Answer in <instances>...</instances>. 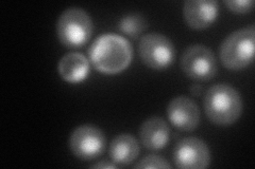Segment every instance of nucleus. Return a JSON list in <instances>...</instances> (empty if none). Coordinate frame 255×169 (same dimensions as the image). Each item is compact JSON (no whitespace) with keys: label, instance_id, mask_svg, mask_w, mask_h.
<instances>
[{"label":"nucleus","instance_id":"f03ea898","mask_svg":"<svg viewBox=\"0 0 255 169\" xmlns=\"http://www.w3.org/2000/svg\"><path fill=\"white\" fill-rule=\"evenodd\" d=\"M205 114L218 126L234 124L243 112V100L239 92L229 84H216L206 91L203 99Z\"/></svg>","mask_w":255,"mask_h":169},{"label":"nucleus","instance_id":"4468645a","mask_svg":"<svg viewBox=\"0 0 255 169\" xmlns=\"http://www.w3.org/2000/svg\"><path fill=\"white\" fill-rule=\"evenodd\" d=\"M148 27L145 16L138 13L128 14L119 20L118 28L124 33L133 38L138 37Z\"/></svg>","mask_w":255,"mask_h":169},{"label":"nucleus","instance_id":"f257e3e1","mask_svg":"<svg viewBox=\"0 0 255 169\" xmlns=\"http://www.w3.org/2000/svg\"><path fill=\"white\" fill-rule=\"evenodd\" d=\"M93 66L106 74H116L129 67L133 49L129 40L116 34L97 37L90 48Z\"/></svg>","mask_w":255,"mask_h":169},{"label":"nucleus","instance_id":"1a4fd4ad","mask_svg":"<svg viewBox=\"0 0 255 169\" xmlns=\"http://www.w3.org/2000/svg\"><path fill=\"white\" fill-rule=\"evenodd\" d=\"M167 116L181 131H193L200 123V110L187 96H178L171 100L167 107Z\"/></svg>","mask_w":255,"mask_h":169},{"label":"nucleus","instance_id":"f3484780","mask_svg":"<svg viewBox=\"0 0 255 169\" xmlns=\"http://www.w3.org/2000/svg\"><path fill=\"white\" fill-rule=\"evenodd\" d=\"M92 168H116V164L111 163L107 160H103L101 162L92 165Z\"/></svg>","mask_w":255,"mask_h":169},{"label":"nucleus","instance_id":"f8f14e48","mask_svg":"<svg viewBox=\"0 0 255 169\" xmlns=\"http://www.w3.org/2000/svg\"><path fill=\"white\" fill-rule=\"evenodd\" d=\"M58 71L67 83H81L90 73V62L82 53L69 52L60 59Z\"/></svg>","mask_w":255,"mask_h":169},{"label":"nucleus","instance_id":"423d86ee","mask_svg":"<svg viewBox=\"0 0 255 169\" xmlns=\"http://www.w3.org/2000/svg\"><path fill=\"white\" fill-rule=\"evenodd\" d=\"M181 68L186 76L199 82L211 80L218 70L213 51L203 45L190 46L183 52Z\"/></svg>","mask_w":255,"mask_h":169},{"label":"nucleus","instance_id":"39448f33","mask_svg":"<svg viewBox=\"0 0 255 169\" xmlns=\"http://www.w3.org/2000/svg\"><path fill=\"white\" fill-rule=\"evenodd\" d=\"M138 54L148 68L163 70L169 67L174 59V47L171 40L161 33L143 35L138 44Z\"/></svg>","mask_w":255,"mask_h":169},{"label":"nucleus","instance_id":"9b49d317","mask_svg":"<svg viewBox=\"0 0 255 169\" xmlns=\"http://www.w3.org/2000/svg\"><path fill=\"white\" fill-rule=\"evenodd\" d=\"M139 138L147 149L159 150L166 146L170 139V128L161 117H149L140 126Z\"/></svg>","mask_w":255,"mask_h":169},{"label":"nucleus","instance_id":"a211bd4d","mask_svg":"<svg viewBox=\"0 0 255 169\" xmlns=\"http://www.w3.org/2000/svg\"><path fill=\"white\" fill-rule=\"evenodd\" d=\"M201 90H202V88L199 86V85H193V86L190 87V92L193 93V94H195V95L200 94Z\"/></svg>","mask_w":255,"mask_h":169},{"label":"nucleus","instance_id":"9d476101","mask_svg":"<svg viewBox=\"0 0 255 169\" xmlns=\"http://www.w3.org/2000/svg\"><path fill=\"white\" fill-rule=\"evenodd\" d=\"M183 16L191 29H205L217 18L218 2L215 0H187L183 6Z\"/></svg>","mask_w":255,"mask_h":169},{"label":"nucleus","instance_id":"2eb2a0df","mask_svg":"<svg viewBox=\"0 0 255 169\" xmlns=\"http://www.w3.org/2000/svg\"><path fill=\"white\" fill-rule=\"evenodd\" d=\"M135 168H171V165L166 159L156 156L150 155L143 159L134 166Z\"/></svg>","mask_w":255,"mask_h":169},{"label":"nucleus","instance_id":"6e6552de","mask_svg":"<svg viewBox=\"0 0 255 169\" xmlns=\"http://www.w3.org/2000/svg\"><path fill=\"white\" fill-rule=\"evenodd\" d=\"M174 164L184 169H202L211 164V152L206 143L198 138L179 141L173 149Z\"/></svg>","mask_w":255,"mask_h":169},{"label":"nucleus","instance_id":"20e7f679","mask_svg":"<svg viewBox=\"0 0 255 169\" xmlns=\"http://www.w3.org/2000/svg\"><path fill=\"white\" fill-rule=\"evenodd\" d=\"M94 23L91 16L81 7H68L57 22V35L60 42L68 48L84 46L92 37Z\"/></svg>","mask_w":255,"mask_h":169},{"label":"nucleus","instance_id":"7ed1b4c3","mask_svg":"<svg viewBox=\"0 0 255 169\" xmlns=\"http://www.w3.org/2000/svg\"><path fill=\"white\" fill-rule=\"evenodd\" d=\"M254 26L231 33L220 46V59L227 69L242 70L248 67L254 57Z\"/></svg>","mask_w":255,"mask_h":169},{"label":"nucleus","instance_id":"dca6fc26","mask_svg":"<svg viewBox=\"0 0 255 169\" xmlns=\"http://www.w3.org/2000/svg\"><path fill=\"white\" fill-rule=\"evenodd\" d=\"M225 4L229 10L238 14L248 13L253 7L252 0H226Z\"/></svg>","mask_w":255,"mask_h":169},{"label":"nucleus","instance_id":"ddd939ff","mask_svg":"<svg viewBox=\"0 0 255 169\" xmlns=\"http://www.w3.org/2000/svg\"><path fill=\"white\" fill-rule=\"evenodd\" d=\"M109 155L116 165H130L139 155L138 142L130 133L118 134L110 144Z\"/></svg>","mask_w":255,"mask_h":169},{"label":"nucleus","instance_id":"0eeeda50","mask_svg":"<svg viewBox=\"0 0 255 169\" xmlns=\"http://www.w3.org/2000/svg\"><path fill=\"white\" fill-rule=\"evenodd\" d=\"M107 139L97 126L85 124L77 127L70 134L69 148L80 160L91 161L99 158L106 150Z\"/></svg>","mask_w":255,"mask_h":169}]
</instances>
